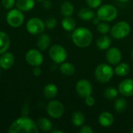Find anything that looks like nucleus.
Here are the masks:
<instances>
[{"label": "nucleus", "instance_id": "26", "mask_svg": "<svg viewBox=\"0 0 133 133\" xmlns=\"http://www.w3.org/2000/svg\"><path fill=\"white\" fill-rule=\"evenodd\" d=\"M72 122L76 127H81L85 122L83 113L81 111H75L72 115Z\"/></svg>", "mask_w": 133, "mask_h": 133}, {"label": "nucleus", "instance_id": "23", "mask_svg": "<svg viewBox=\"0 0 133 133\" xmlns=\"http://www.w3.org/2000/svg\"><path fill=\"white\" fill-rule=\"evenodd\" d=\"M94 16H95V13L91 9V8L90 9V7L81 9L79 12V17L83 20H86V21L91 20Z\"/></svg>", "mask_w": 133, "mask_h": 133}, {"label": "nucleus", "instance_id": "34", "mask_svg": "<svg viewBox=\"0 0 133 133\" xmlns=\"http://www.w3.org/2000/svg\"><path fill=\"white\" fill-rule=\"evenodd\" d=\"M95 103H96V101H95L94 97H92L91 95L87 96V97H85V104H86L87 106L92 107V106H94V105L95 104Z\"/></svg>", "mask_w": 133, "mask_h": 133}, {"label": "nucleus", "instance_id": "24", "mask_svg": "<svg viewBox=\"0 0 133 133\" xmlns=\"http://www.w3.org/2000/svg\"><path fill=\"white\" fill-rule=\"evenodd\" d=\"M129 71L130 68L126 63H118L115 69V73L118 76H125L129 73Z\"/></svg>", "mask_w": 133, "mask_h": 133}, {"label": "nucleus", "instance_id": "8", "mask_svg": "<svg viewBox=\"0 0 133 133\" xmlns=\"http://www.w3.org/2000/svg\"><path fill=\"white\" fill-rule=\"evenodd\" d=\"M26 26L27 31L30 34L37 35L41 34L44 32L45 29V23L40 18L34 17L27 21Z\"/></svg>", "mask_w": 133, "mask_h": 133}, {"label": "nucleus", "instance_id": "38", "mask_svg": "<svg viewBox=\"0 0 133 133\" xmlns=\"http://www.w3.org/2000/svg\"><path fill=\"white\" fill-rule=\"evenodd\" d=\"M101 21H102V20H101L97 16V17L94 16V17L93 18V23H94V25H98Z\"/></svg>", "mask_w": 133, "mask_h": 133}, {"label": "nucleus", "instance_id": "7", "mask_svg": "<svg viewBox=\"0 0 133 133\" xmlns=\"http://www.w3.org/2000/svg\"><path fill=\"white\" fill-rule=\"evenodd\" d=\"M6 21L8 24L14 28L20 26L24 21L23 12L19 9H13L9 11L6 15Z\"/></svg>", "mask_w": 133, "mask_h": 133}, {"label": "nucleus", "instance_id": "33", "mask_svg": "<svg viewBox=\"0 0 133 133\" xmlns=\"http://www.w3.org/2000/svg\"><path fill=\"white\" fill-rule=\"evenodd\" d=\"M15 0H2V5L5 9H10L15 5Z\"/></svg>", "mask_w": 133, "mask_h": 133}, {"label": "nucleus", "instance_id": "28", "mask_svg": "<svg viewBox=\"0 0 133 133\" xmlns=\"http://www.w3.org/2000/svg\"><path fill=\"white\" fill-rule=\"evenodd\" d=\"M127 101L124 98H118L115 101V104H114V108L115 110L117 112H123L126 110L127 108Z\"/></svg>", "mask_w": 133, "mask_h": 133}, {"label": "nucleus", "instance_id": "39", "mask_svg": "<svg viewBox=\"0 0 133 133\" xmlns=\"http://www.w3.org/2000/svg\"><path fill=\"white\" fill-rule=\"evenodd\" d=\"M51 132L52 133H63V132H62V131H60V130H53Z\"/></svg>", "mask_w": 133, "mask_h": 133}, {"label": "nucleus", "instance_id": "20", "mask_svg": "<svg viewBox=\"0 0 133 133\" xmlns=\"http://www.w3.org/2000/svg\"><path fill=\"white\" fill-rule=\"evenodd\" d=\"M10 44V40L8 34L3 31H0V55L7 51Z\"/></svg>", "mask_w": 133, "mask_h": 133}, {"label": "nucleus", "instance_id": "16", "mask_svg": "<svg viewBox=\"0 0 133 133\" xmlns=\"http://www.w3.org/2000/svg\"><path fill=\"white\" fill-rule=\"evenodd\" d=\"M34 0H16V5L17 9L22 12H27L31 10L34 6Z\"/></svg>", "mask_w": 133, "mask_h": 133}, {"label": "nucleus", "instance_id": "4", "mask_svg": "<svg viewBox=\"0 0 133 133\" xmlns=\"http://www.w3.org/2000/svg\"><path fill=\"white\" fill-rule=\"evenodd\" d=\"M97 16L102 21L111 22L116 19L118 16V10L113 5L105 4L98 9Z\"/></svg>", "mask_w": 133, "mask_h": 133}, {"label": "nucleus", "instance_id": "27", "mask_svg": "<svg viewBox=\"0 0 133 133\" xmlns=\"http://www.w3.org/2000/svg\"><path fill=\"white\" fill-rule=\"evenodd\" d=\"M74 7L69 2H65L61 5V13L64 16H71L73 14Z\"/></svg>", "mask_w": 133, "mask_h": 133}, {"label": "nucleus", "instance_id": "18", "mask_svg": "<svg viewBox=\"0 0 133 133\" xmlns=\"http://www.w3.org/2000/svg\"><path fill=\"white\" fill-rule=\"evenodd\" d=\"M43 93L47 99H53L58 94V87L53 83H49L44 87Z\"/></svg>", "mask_w": 133, "mask_h": 133}, {"label": "nucleus", "instance_id": "43", "mask_svg": "<svg viewBox=\"0 0 133 133\" xmlns=\"http://www.w3.org/2000/svg\"><path fill=\"white\" fill-rule=\"evenodd\" d=\"M131 132L133 133V129H132V130H131Z\"/></svg>", "mask_w": 133, "mask_h": 133}, {"label": "nucleus", "instance_id": "29", "mask_svg": "<svg viewBox=\"0 0 133 133\" xmlns=\"http://www.w3.org/2000/svg\"><path fill=\"white\" fill-rule=\"evenodd\" d=\"M118 90L115 88V87H107L104 90V97L107 99L109 100H113L115 98H116L118 97Z\"/></svg>", "mask_w": 133, "mask_h": 133}, {"label": "nucleus", "instance_id": "2", "mask_svg": "<svg viewBox=\"0 0 133 133\" xmlns=\"http://www.w3.org/2000/svg\"><path fill=\"white\" fill-rule=\"evenodd\" d=\"M72 40L77 47L81 48H87L92 43L93 34L91 31L86 27H78L75 29L72 34Z\"/></svg>", "mask_w": 133, "mask_h": 133}, {"label": "nucleus", "instance_id": "44", "mask_svg": "<svg viewBox=\"0 0 133 133\" xmlns=\"http://www.w3.org/2000/svg\"><path fill=\"white\" fill-rule=\"evenodd\" d=\"M0 75H1V69H0Z\"/></svg>", "mask_w": 133, "mask_h": 133}, {"label": "nucleus", "instance_id": "35", "mask_svg": "<svg viewBox=\"0 0 133 133\" xmlns=\"http://www.w3.org/2000/svg\"><path fill=\"white\" fill-rule=\"evenodd\" d=\"M79 132L80 133H93L94 130L93 129L89 126V125H82L80 129H79Z\"/></svg>", "mask_w": 133, "mask_h": 133}, {"label": "nucleus", "instance_id": "10", "mask_svg": "<svg viewBox=\"0 0 133 133\" xmlns=\"http://www.w3.org/2000/svg\"><path fill=\"white\" fill-rule=\"evenodd\" d=\"M76 91L80 97L85 98L92 94L93 87L87 79H80L76 84Z\"/></svg>", "mask_w": 133, "mask_h": 133}, {"label": "nucleus", "instance_id": "5", "mask_svg": "<svg viewBox=\"0 0 133 133\" xmlns=\"http://www.w3.org/2000/svg\"><path fill=\"white\" fill-rule=\"evenodd\" d=\"M130 25L125 21H119L116 23L111 29V35L117 40L126 37L130 33Z\"/></svg>", "mask_w": 133, "mask_h": 133}, {"label": "nucleus", "instance_id": "13", "mask_svg": "<svg viewBox=\"0 0 133 133\" xmlns=\"http://www.w3.org/2000/svg\"><path fill=\"white\" fill-rule=\"evenodd\" d=\"M118 91L125 97L133 96V79H125L122 80L118 86Z\"/></svg>", "mask_w": 133, "mask_h": 133}, {"label": "nucleus", "instance_id": "31", "mask_svg": "<svg viewBox=\"0 0 133 133\" xmlns=\"http://www.w3.org/2000/svg\"><path fill=\"white\" fill-rule=\"evenodd\" d=\"M45 26L48 29H54L57 25V20L54 17H49L45 20Z\"/></svg>", "mask_w": 133, "mask_h": 133}, {"label": "nucleus", "instance_id": "11", "mask_svg": "<svg viewBox=\"0 0 133 133\" xmlns=\"http://www.w3.org/2000/svg\"><path fill=\"white\" fill-rule=\"evenodd\" d=\"M26 60L32 66H40L43 62V55L37 49H30L26 54Z\"/></svg>", "mask_w": 133, "mask_h": 133}, {"label": "nucleus", "instance_id": "30", "mask_svg": "<svg viewBox=\"0 0 133 133\" xmlns=\"http://www.w3.org/2000/svg\"><path fill=\"white\" fill-rule=\"evenodd\" d=\"M97 29L98 32L102 34H106L110 31V26L106 22H101L98 25H97Z\"/></svg>", "mask_w": 133, "mask_h": 133}, {"label": "nucleus", "instance_id": "41", "mask_svg": "<svg viewBox=\"0 0 133 133\" xmlns=\"http://www.w3.org/2000/svg\"><path fill=\"white\" fill-rule=\"evenodd\" d=\"M37 2H44V0H37Z\"/></svg>", "mask_w": 133, "mask_h": 133}, {"label": "nucleus", "instance_id": "17", "mask_svg": "<svg viewBox=\"0 0 133 133\" xmlns=\"http://www.w3.org/2000/svg\"><path fill=\"white\" fill-rule=\"evenodd\" d=\"M50 44H51V38L49 35L42 34L38 37L37 41V46L40 50L41 51L46 50L49 47Z\"/></svg>", "mask_w": 133, "mask_h": 133}, {"label": "nucleus", "instance_id": "37", "mask_svg": "<svg viewBox=\"0 0 133 133\" xmlns=\"http://www.w3.org/2000/svg\"><path fill=\"white\" fill-rule=\"evenodd\" d=\"M33 73L35 76H39L41 74V69L39 68V66H36L33 70Z\"/></svg>", "mask_w": 133, "mask_h": 133}, {"label": "nucleus", "instance_id": "14", "mask_svg": "<svg viewBox=\"0 0 133 133\" xmlns=\"http://www.w3.org/2000/svg\"><path fill=\"white\" fill-rule=\"evenodd\" d=\"M14 55L11 52H4L0 56V68L3 69H10L14 63Z\"/></svg>", "mask_w": 133, "mask_h": 133}, {"label": "nucleus", "instance_id": "36", "mask_svg": "<svg viewBox=\"0 0 133 133\" xmlns=\"http://www.w3.org/2000/svg\"><path fill=\"white\" fill-rule=\"evenodd\" d=\"M42 2H43L44 8L46 9H50L51 8V6H52V3H51V2L50 0H44Z\"/></svg>", "mask_w": 133, "mask_h": 133}, {"label": "nucleus", "instance_id": "6", "mask_svg": "<svg viewBox=\"0 0 133 133\" xmlns=\"http://www.w3.org/2000/svg\"><path fill=\"white\" fill-rule=\"evenodd\" d=\"M49 56L55 63L62 64L67 58V52L62 45L54 44L49 49Z\"/></svg>", "mask_w": 133, "mask_h": 133}, {"label": "nucleus", "instance_id": "40", "mask_svg": "<svg viewBox=\"0 0 133 133\" xmlns=\"http://www.w3.org/2000/svg\"><path fill=\"white\" fill-rule=\"evenodd\" d=\"M118 1H119L121 2H129V0H118Z\"/></svg>", "mask_w": 133, "mask_h": 133}, {"label": "nucleus", "instance_id": "12", "mask_svg": "<svg viewBox=\"0 0 133 133\" xmlns=\"http://www.w3.org/2000/svg\"><path fill=\"white\" fill-rule=\"evenodd\" d=\"M107 61L111 65H118L122 60V52L117 48H109L106 52Z\"/></svg>", "mask_w": 133, "mask_h": 133}, {"label": "nucleus", "instance_id": "3", "mask_svg": "<svg viewBox=\"0 0 133 133\" xmlns=\"http://www.w3.org/2000/svg\"><path fill=\"white\" fill-rule=\"evenodd\" d=\"M115 71L111 65L102 63L97 66L94 72V76L98 82L101 83H106L111 79Z\"/></svg>", "mask_w": 133, "mask_h": 133}, {"label": "nucleus", "instance_id": "25", "mask_svg": "<svg viewBox=\"0 0 133 133\" xmlns=\"http://www.w3.org/2000/svg\"><path fill=\"white\" fill-rule=\"evenodd\" d=\"M60 72L65 76H71L75 73L76 68L70 62H62L60 65Z\"/></svg>", "mask_w": 133, "mask_h": 133}, {"label": "nucleus", "instance_id": "1", "mask_svg": "<svg viewBox=\"0 0 133 133\" xmlns=\"http://www.w3.org/2000/svg\"><path fill=\"white\" fill-rule=\"evenodd\" d=\"M9 133H37L39 129L36 122L27 117H21L15 120L9 128Z\"/></svg>", "mask_w": 133, "mask_h": 133}, {"label": "nucleus", "instance_id": "22", "mask_svg": "<svg viewBox=\"0 0 133 133\" xmlns=\"http://www.w3.org/2000/svg\"><path fill=\"white\" fill-rule=\"evenodd\" d=\"M76 21L71 16H65L62 20V26L66 31H72L76 28Z\"/></svg>", "mask_w": 133, "mask_h": 133}, {"label": "nucleus", "instance_id": "9", "mask_svg": "<svg viewBox=\"0 0 133 133\" xmlns=\"http://www.w3.org/2000/svg\"><path fill=\"white\" fill-rule=\"evenodd\" d=\"M65 111L63 104L58 101H51L47 105V112L52 118H61Z\"/></svg>", "mask_w": 133, "mask_h": 133}, {"label": "nucleus", "instance_id": "19", "mask_svg": "<svg viewBox=\"0 0 133 133\" xmlns=\"http://www.w3.org/2000/svg\"><path fill=\"white\" fill-rule=\"evenodd\" d=\"M39 130L43 132H49L52 129V124L51 121L46 118H40L36 122Z\"/></svg>", "mask_w": 133, "mask_h": 133}, {"label": "nucleus", "instance_id": "15", "mask_svg": "<svg viewBox=\"0 0 133 133\" xmlns=\"http://www.w3.org/2000/svg\"><path fill=\"white\" fill-rule=\"evenodd\" d=\"M115 121L114 116L111 113L104 111L102 112L98 118V122L100 125L103 127H110L113 125Z\"/></svg>", "mask_w": 133, "mask_h": 133}, {"label": "nucleus", "instance_id": "42", "mask_svg": "<svg viewBox=\"0 0 133 133\" xmlns=\"http://www.w3.org/2000/svg\"><path fill=\"white\" fill-rule=\"evenodd\" d=\"M132 60H133V50H132Z\"/></svg>", "mask_w": 133, "mask_h": 133}, {"label": "nucleus", "instance_id": "32", "mask_svg": "<svg viewBox=\"0 0 133 133\" xmlns=\"http://www.w3.org/2000/svg\"><path fill=\"white\" fill-rule=\"evenodd\" d=\"M86 2H87V5L90 8L96 9V8H98L101 5L102 0H86Z\"/></svg>", "mask_w": 133, "mask_h": 133}, {"label": "nucleus", "instance_id": "21", "mask_svg": "<svg viewBox=\"0 0 133 133\" xmlns=\"http://www.w3.org/2000/svg\"><path fill=\"white\" fill-rule=\"evenodd\" d=\"M111 44V38L107 35H102L97 40V46L100 50H107Z\"/></svg>", "mask_w": 133, "mask_h": 133}]
</instances>
